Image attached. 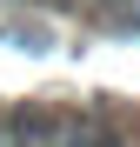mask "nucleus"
Returning <instances> with one entry per match:
<instances>
[{
	"label": "nucleus",
	"mask_w": 140,
	"mask_h": 147,
	"mask_svg": "<svg viewBox=\"0 0 140 147\" xmlns=\"http://www.w3.org/2000/svg\"><path fill=\"white\" fill-rule=\"evenodd\" d=\"M87 147H133V140L113 134V127H87Z\"/></svg>",
	"instance_id": "f257e3e1"
},
{
	"label": "nucleus",
	"mask_w": 140,
	"mask_h": 147,
	"mask_svg": "<svg viewBox=\"0 0 140 147\" xmlns=\"http://www.w3.org/2000/svg\"><path fill=\"white\" fill-rule=\"evenodd\" d=\"M47 7H80V0H47Z\"/></svg>",
	"instance_id": "f03ea898"
}]
</instances>
